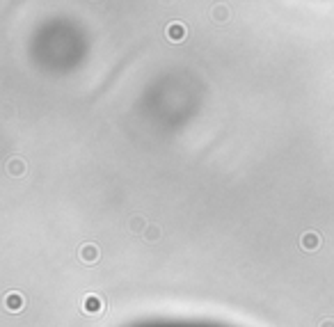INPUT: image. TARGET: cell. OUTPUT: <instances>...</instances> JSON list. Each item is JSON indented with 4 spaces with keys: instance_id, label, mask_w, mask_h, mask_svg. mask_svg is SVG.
Returning a JSON list of instances; mask_svg holds the SVG:
<instances>
[{
    "instance_id": "6da1fadb",
    "label": "cell",
    "mask_w": 334,
    "mask_h": 327,
    "mask_svg": "<svg viewBox=\"0 0 334 327\" xmlns=\"http://www.w3.org/2000/svg\"><path fill=\"white\" fill-rule=\"evenodd\" d=\"M83 311L85 314H101L103 311V300L98 295H85L83 297Z\"/></svg>"
},
{
    "instance_id": "7a4b0ae2",
    "label": "cell",
    "mask_w": 334,
    "mask_h": 327,
    "mask_svg": "<svg viewBox=\"0 0 334 327\" xmlns=\"http://www.w3.org/2000/svg\"><path fill=\"white\" fill-rule=\"evenodd\" d=\"M318 245H321V236H318L316 231H307V234L302 236V247L307 249V252L318 249Z\"/></svg>"
},
{
    "instance_id": "3957f363",
    "label": "cell",
    "mask_w": 334,
    "mask_h": 327,
    "mask_svg": "<svg viewBox=\"0 0 334 327\" xmlns=\"http://www.w3.org/2000/svg\"><path fill=\"white\" fill-rule=\"evenodd\" d=\"M167 37L172 41H181L183 37H186V26H181V23H169L167 26Z\"/></svg>"
},
{
    "instance_id": "277c9868",
    "label": "cell",
    "mask_w": 334,
    "mask_h": 327,
    "mask_svg": "<svg viewBox=\"0 0 334 327\" xmlns=\"http://www.w3.org/2000/svg\"><path fill=\"white\" fill-rule=\"evenodd\" d=\"M5 305H7L9 311H18L23 309V297L18 293H9V295H5Z\"/></svg>"
},
{
    "instance_id": "5b68a950",
    "label": "cell",
    "mask_w": 334,
    "mask_h": 327,
    "mask_svg": "<svg viewBox=\"0 0 334 327\" xmlns=\"http://www.w3.org/2000/svg\"><path fill=\"white\" fill-rule=\"evenodd\" d=\"M81 259L85 263H94L98 259V249L94 247V245H85V247L81 249Z\"/></svg>"
},
{
    "instance_id": "8992f818",
    "label": "cell",
    "mask_w": 334,
    "mask_h": 327,
    "mask_svg": "<svg viewBox=\"0 0 334 327\" xmlns=\"http://www.w3.org/2000/svg\"><path fill=\"white\" fill-rule=\"evenodd\" d=\"M321 327H334V323H332V320H325V323H323Z\"/></svg>"
}]
</instances>
